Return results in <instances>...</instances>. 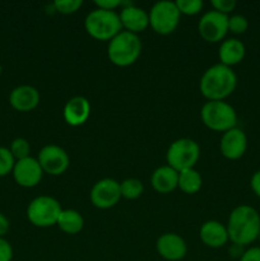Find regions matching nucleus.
<instances>
[{
	"label": "nucleus",
	"mask_w": 260,
	"mask_h": 261,
	"mask_svg": "<svg viewBox=\"0 0 260 261\" xmlns=\"http://www.w3.org/2000/svg\"><path fill=\"white\" fill-rule=\"evenodd\" d=\"M227 233L232 244L247 246L257 240L260 232V216L257 211L247 204L236 206L229 213Z\"/></svg>",
	"instance_id": "obj_1"
},
{
	"label": "nucleus",
	"mask_w": 260,
	"mask_h": 261,
	"mask_svg": "<svg viewBox=\"0 0 260 261\" xmlns=\"http://www.w3.org/2000/svg\"><path fill=\"white\" fill-rule=\"evenodd\" d=\"M237 87V75L232 68L223 64L209 66L199 82L200 93L208 101H224Z\"/></svg>",
	"instance_id": "obj_2"
},
{
	"label": "nucleus",
	"mask_w": 260,
	"mask_h": 261,
	"mask_svg": "<svg viewBox=\"0 0 260 261\" xmlns=\"http://www.w3.org/2000/svg\"><path fill=\"white\" fill-rule=\"evenodd\" d=\"M142 54V41L135 33L121 31L109 41L107 56L114 65L125 68L139 59Z\"/></svg>",
	"instance_id": "obj_3"
},
{
	"label": "nucleus",
	"mask_w": 260,
	"mask_h": 261,
	"mask_svg": "<svg viewBox=\"0 0 260 261\" xmlns=\"http://www.w3.org/2000/svg\"><path fill=\"white\" fill-rule=\"evenodd\" d=\"M84 28L91 37L99 41H110L122 31L119 13L99 8L91 10L86 15Z\"/></svg>",
	"instance_id": "obj_4"
},
{
	"label": "nucleus",
	"mask_w": 260,
	"mask_h": 261,
	"mask_svg": "<svg viewBox=\"0 0 260 261\" xmlns=\"http://www.w3.org/2000/svg\"><path fill=\"white\" fill-rule=\"evenodd\" d=\"M203 124L214 132L226 133L237 125L236 110L226 101H208L200 110Z\"/></svg>",
	"instance_id": "obj_5"
},
{
	"label": "nucleus",
	"mask_w": 260,
	"mask_h": 261,
	"mask_svg": "<svg viewBox=\"0 0 260 261\" xmlns=\"http://www.w3.org/2000/svg\"><path fill=\"white\" fill-rule=\"evenodd\" d=\"M200 157V147L198 143L190 138H180L171 143L166 153L167 166L172 167L177 172L194 168Z\"/></svg>",
	"instance_id": "obj_6"
},
{
	"label": "nucleus",
	"mask_w": 260,
	"mask_h": 261,
	"mask_svg": "<svg viewBox=\"0 0 260 261\" xmlns=\"http://www.w3.org/2000/svg\"><path fill=\"white\" fill-rule=\"evenodd\" d=\"M61 205L55 198L41 195L33 199L27 206V218L35 227L47 228L58 223Z\"/></svg>",
	"instance_id": "obj_7"
},
{
	"label": "nucleus",
	"mask_w": 260,
	"mask_h": 261,
	"mask_svg": "<svg viewBox=\"0 0 260 261\" xmlns=\"http://www.w3.org/2000/svg\"><path fill=\"white\" fill-rule=\"evenodd\" d=\"M149 25L158 35H170L177 28L180 23V12L175 2L161 0L154 3L148 12Z\"/></svg>",
	"instance_id": "obj_8"
},
{
	"label": "nucleus",
	"mask_w": 260,
	"mask_h": 261,
	"mask_svg": "<svg viewBox=\"0 0 260 261\" xmlns=\"http://www.w3.org/2000/svg\"><path fill=\"white\" fill-rule=\"evenodd\" d=\"M198 32L206 42H219L228 32V15L214 9L208 10L199 19Z\"/></svg>",
	"instance_id": "obj_9"
},
{
	"label": "nucleus",
	"mask_w": 260,
	"mask_h": 261,
	"mask_svg": "<svg viewBox=\"0 0 260 261\" xmlns=\"http://www.w3.org/2000/svg\"><path fill=\"white\" fill-rule=\"evenodd\" d=\"M37 161L43 172L51 176L63 175L70 165L66 150L55 144L45 145L38 153Z\"/></svg>",
	"instance_id": "obj_10"
},
{
	"label": "nucleus",
	"mask_w": 260,
	"mask_h": 261,
	"mask_svg": "<svg viewBox=\"0 0 260 261\" xmlns=\"http://www.w3.org/2000/svg\"><path fill=\"white\" fill-rule=\"evenodd\" d=\"M89 199L98 209H110L116 205L121 199L120 182L114 178H102L91 189Z\"/></svg>",
	"instance_id": "obj_11"
},
{
	"label": "nucleus",
	"mask_w": 260,
	"mask_h": 261,
	"mask_svg": "<svg viewBox=\"0 0 260 261\" xmlns=\"http://www.w3.org/2000/svg\"><path fill=\"white\" fill-rule=\"evenodd\" d=\"M12 173L18 185L28 189L37 186L43 176V171L37 158H33L31 155L23 160L15 161Z\"/></svg>",
	"instance_id": "obj_12"
},
{
	"label": "nucleus",
	"mask_w": 260,
	"mask_h": 261,
	"mask_svg": "<svg viewBox=\"0 0 260 261\" xmlns=\"http://www.w3.org/2000/svg\"><path fill=\"white\" fill-rule=\"evenodd\" d=\"M247 149V137L240 127L227 130L219 142V150L227 160H240Z\"/></svg>",
	"instance_id": "obj_13"
},
{
	"label": "nucleus",
	"mask_w": 260,
	"mask_h": 261,
	"mask_svg": "<svg viewBox=\"0 0 260 261\" xmlns=\"http://www.w3.org/2000/svg\"><path fill=\"white\" fill-rule=\"evenodd\" d=\"M155 250L158 255L167 261L183 260L188 252L185 240L177 233H163L155 242Z\"/></svg>",
	"instance_id": "obj_14"
},
{
	"label": "nucleus",
	"mask_w": 260,
	"mask_h": 261,
	"mask_svg": "<svg viewBox=\"0 0 260 261\" xmlns=\"http://www.w3.org/2000/svg\"><path fill=\"white\" fill-rule=\"evenodd\" d=\"M119 15L122 28H125V31H127V32L138 35L149 25L148 12H145L143 8L132 4V3H126L121 8Z\"/></svg>",
	"instance_id": "obj_15"
},
{
	"label": "nucleus",
	"mask_w": 260,
	"mask_h": 261,
	"mask_svg": "<svg viewBox=\"0 0 260 261\" xmlns=\"http://www.w3.org/2000/svg\"><path fill=\"white\" fill-rule=\"evenodd\" d=\"M9 103L19 112H30L40 103V92L28 84H22L12 89L9 93Z\"/></svg>",
	"instance_id": "obj_16"
},
{
	"label": "nucleus",
	"mask_w": 260,
	"mask_h": 261,
	"mask_svg": "<svg viewBox=\"0 0 260 261\" xmlns=\"http://www.w3.org/2000/svg\"><path fill=\"white\" fill-rule=\"evenodd\" d=\"M64 120L70 126H79L88 120L91 115V103L83 96H75L69 99L63 110Z\"/></svg>",
	"instance_id": "obj_17"
},
{
	"label": "nucleus",
	"mask_w": 260,
	"mask_h": 261,
	"mask_svg": "<svg viewBox=\"0 0 260 261\" xmlns=\"http://www.w3.org/2000/svg\"><path fill=\"white\" fill-rule=\"evenodd\" d=\"M201 242L212 249H219L229 241L226 226L218 221H206L201 224L199 231Z\"/></svg>",
	"instance_id": "obj_18"
},
{
	"label": "nucleus",
	"mask_w": 260,
	"mask_h": 261,
	"mask_svg": "<svg viewBox=\"0 0 260 261\" xmlns=\"http://www.w3.org/2000/svg\"><path fill=\"white\" fill-rule=\"evenodd\" d=\"M245 54H246V47L239 38H227L218 48L219 61L229 68L241 63L245 58Z\"/></svg>",
	"instance_id": "obj_19"
},
{
	"label": "nucleus",
	"mask_w": 260,
	"mask_h": 261,
	"mask_svg": "<svg viewBox=\"0 0 260 261\" xmlns=\"http://www.w3.org/2000/svg\"><path fill=\"white\" fill-rule=\"evenodd\" d=\"M178 172L170 166H161L150 176L152 188L160 194H168L177 188Z\"/></svg>",
	"instance_id": "obj_20"
},
{
	"label": "nucleus",
	"mask_w": 260,
	"mask_h": 261,
	"mask_svg": "<svg viewBox=\"0 0 260 261\" xmlns=\"http://www.w3.org/2000/svg\"><path fill=\"white\" fill-rule=\"evenodd\" d=\"M56 226L66 234H76L83 229L84 219L75 209H63Z\"/></svg>",
	"instance_id": "obj_21"
},
{
	"label": "nucleus",
	"mask_w": 260,
	"mask_h": 261,
	"mask_svg": "<svg viewBox=\"0 0 260 261\" xmlns=\"http://www.w3.org/2000/svg\"><path fill=\"white\" fill-rule=\"evenodd\" d=\"M203 185V178L201 175L195 170V168H189V170L178 172V182L177 188L183 193L188 195L196 194L201 189Z\"/></svg>",
	"instance_id": "obj_22"
},
{
	"label": "nucleus",
	"mask_w": 260,
	"mask_h": 261,
	"mask_svg": "<svg viewBox=\"0 0 260 261\" xmlns=\"http://www.w3.org/2000/svg\"><path fill=\"white\" fill-rule=\"evenodd\" d=\"M120 191H121V198L127 199V200H135L140 198V195L144 191V185L140 180L134 177L125 178L120 184Z\"/></svg>",
	"instance_id": "obj_23"
},
{
	"label": "nucleus",
	"mask_w": 260,
	"mask_h": 261,
	"mask_svg": "<svg viewBox=\"0 0 260 261\" xmlns=\"http://www.w3.org/2000/svg\"><path fill=\"white\" fill-rule=\"evenodd\" d=\"M9 150L13 154V157H14V160L19 161L23 160V158L30 157L31 145L28 140L24 139V138H15L10 143Z\"/></svg>",
	"instance_id": "obj_24"
},
{
	"label": "nucleus",
	"mask_w": 260,
	"mask_h": 261,
	"mask_svg": "<svg viewBox=\"0 0 260 261\" xmlns=\"http://www.w3.org/2000/svg\"><path fill=\"white\" fill-rule=\"evenodd\" d=\"M14 165L15 160L10 153L9 148L0 147V177H4V176L12 173Z\"/></svg>",
	"instance_id": "obj_25"
},
{
	"label": "nucleus",
	"mask_w": 260,
	"mask_h": 261,
	"mask_svg": "<svg viewBox=\"0 0 260 261\" xmlns=\"http://www.w3.org/2000/svg\"><path fill=\"white\" fill-rule=\"evenodd\" d=\"M176 7H177L180 14L185 15H195L200 13L203 8V2L201 0H177Z\"/></svg>",
	"instance_id": "obj_26"
},
{
	"label": "nucleus",
	"mask_w": 260,
	"mask_h": 261,
	"mask_svg": "<svg viewBox=\"0 0 260 261\" xmlns=\"http://www.w3.org/2000/svg\"><path fill=\"white\" fill-rule=\"evenodd\" d=\"M249 28V20L242 14H233L228 17V31L235 35H242Z\"/></svg>",
	"instance_id": "obj_27"
},
{
	"label": "nucleus",
	"mask_w": 260,
	"mask_h": 261,
	"mask_svg": "<svg viewBox=\"0 0 260 261\" xmlns=\"http://www.w3.org/2000/svg\"><path fill=\"white\" fill-rule=\"evenodd\" d=\"M82 5H83L82 0H55L54 2L55 10L61 14H73L76 10H79Z\"/></svg>",
	"instance_id": "obj_28"
},
{
	"label": "nucleus",
	"mask_w": 260,
	"mask_h": 261,
	"mask_svg": "<svg viewBox=\"0 0 260 261\" xmlns=\"http://www.w3.org/2000/svg\"><path fill=\"white\" fill-rule=\"evenodd\" d=\"M211 4L214 10L228 15L236 8V0H212Z\"/></svg>",
	"instance_id": "obj_29"
},
{
	"label": "nucleus",
	"mask_w": 260,
	"mask_h": 261,
	"mask_svg": "<svg viewBox=\"0 0 260 261\" xmlns=\"http://www.w3.org/2000/svg\"><path fill=\"white\" fill-rule=\"evenodd\" d=\"M13 259V247L9 241L0 237V261H12Z\"/></svg>",
	"instance_id": "obj_30"
},
{
	"label": "nucleus",
	"mask_w": 260,
	"mask_h": 261,
	"mask_svg": "<svg viewBox=\"0 0 260 261\" xmlns=\"http://www.w3.org/2000/svg\"><path fill=\"white\" fill-rule=\"evenodd\" d=\"M239 261H260V247L252 246L245 250Z\"/></svg>",
	"instance_id": "obj_31"
},
{
	"label": "nucleus",
	"mask_w": 260,
	"mask_h": 261,
	"mask_svg": "<svg viewBox=\"0 0 260 261\" xmlns=\"http://www.w3.org/2000/svg\"><path fill=\"white\" fill-rule=\"evenodd\" d=\"M97 8L105 10H115L117 7H121L122 2L121 0H96L94 2Z\"/></svg>",
	"instance_id": "obj_32"
},
{
	"label": "nucleus",
	"mask_w": 260,
	"mask_h": 261,
	"mask_svg": "<svg viewBox=\"0 0 260 261\" xmlns=\"http://www.w3.org/2000/svg\"><path fill=\"white\" fill-rule=\"evenodd\" d=\"M250 186H251V190L254 191L255 195L260 198V170L252 173L251 180H250Z\"/></svg>",
	"instance_id": "obj_33"
},
{
	"label": "nucleus",
	"mask_w": 260,
	"mask_h": 261,
	"mask_svg": "<svg viewBox=\"0 0 260 261\" xmlns=\"http://www.w3.org/2000/svg\"><path fill=\"white\" fill-rule=\"evenodd\" d=\"M9 227H10L9 219H8L7 217L0 212V237H4V234L8 233Z\"/></svg>",
	"instance_id": "obj_34"
},
{
	"label": "nucleus",
	"mask_w": 260,
	"mask_h": 261,
	"mask_svg": "<svg viewBox=\"0 0 260 261\" xmlns=\"http://www.w3.org/2000/svg\"><path fill=\"white\" fill-rule=\"evenodd\" d=\"M244 246H240V245L236 244H232L228 250L229 255H231L232 257H235V259H240V257L242 256V254H244Z\"/></svg>",
	"instance_id": "obj_35"
},
{
	"label": "nucleus",
	"mask_w": 260,
	"mask_h": 261,
	"mask_svg": "<svg viewBox=\"0 0 260 261\" xmlns=\"http://www.w3.org/2000/svg\"><path fill=\"white\" fill-rule=\"evenodd\" d=\"M2 71H3V66H2V63H0V74H2Z\"/></svg>",
	"instance_id": "obj_36"
},
{
	"label": "nucleus",
	"mask_w": 260,
	"mask_h": 261,
	"mask_svg": "<svg viewBox=\"0 0 260 261\" xmlns=\"http://www.w3.org/2000/svg\"><path fill=\"white\" fill-rule=\"evenodd\" d=\"M257 240H259V242H260V232H259V236H257Z\"/></svg>",
	"instance_id": "obj_37"
}]
</instances>
